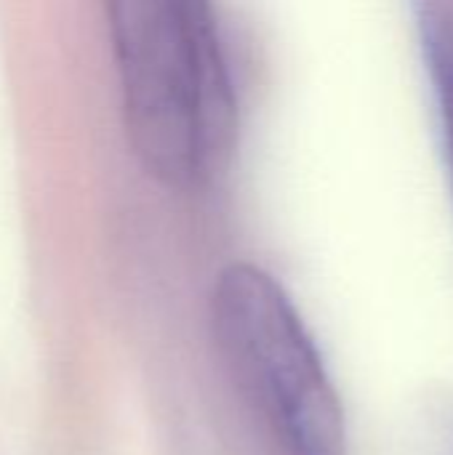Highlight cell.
<instances>
[{"label": "cell", "instance_id": "6da1fadb", "mask_svg": "<svg viewBox=\"0 0 453 455\" xmlns=\"http://www.w3.org/2000/svg\"><path fill=\"white\" fill-rule=\"evenodd\" d=\"M107 29L128 144L166 187H198L235 139V85L214 8L200 0H120Z\"/></svg>", "mask_w": 453, "mask_h": 455}, {"label": "cell", "instance_id": "7a4b0ae2", "mask_svg": "<svg viewBox=\"0 0 453 455\" xmlns=\"http://www.w3.org/2000/svg\"><path fill=\"white\" fill-rule=\"evenodd\" d=\"M211 323L232 373L286 455H350L347 416L328 365L296 304L264 267L227 264Z\"/></svg>", "mask_w": 453, "mask_h": 455}, {"label": "cell", "instance_id": "3957f363", "mask_svg": "<svg viewBox=\"0 0 453 455\" xmlns=\"http://www.w3.org/2000/svg\"><path fill=\"white\" fill-rule=\"evenodd\" d=\"M414 13L419 53L425 61V75L453 195V8L446 3H419Z\"/></svg>", "mask_w": 453, "mask_h": 455}, {"label": "cell", "instance_id": "277c9868", "mask_svg": "<svg viewBox=\"0 0 453 455\" xmlns=\"http://www.w3.org/2000/svg\"><path fill=\"white\" fill-rule=\"evenodd\" d=\"M409 455H453V400L438 397L419 411Z\"/></svg>", "mask_w": 453, "mask_h": 455}]
</instances>
